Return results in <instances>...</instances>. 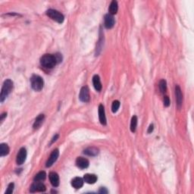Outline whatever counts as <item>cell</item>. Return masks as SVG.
<instances>
[{
  "mask_svg": "<svg viewBox=\"0 0 194 194\" xmlns=\"http://www.w3.org/2000/svg\"><path fill=\"white\" fill-rule=\"evenodd\" d=\"M46 186L42 182L35 181L31 186V192H44L46 190Z\"/></svg>",
  "mask_w": 194,
  "mask_h": 194,
  "instance_id": "7",
  "label": "cell"
},
{
  "mask_svg": "<svg viewBox=\"0 0 194 194\" xmlns=\"http://www.w3.org/2000/svg\"><path fill=\"white\" fill-rule=\"evenodd\" d=\"M84 179H82L81 177H74L73 180H71V185L73 187H74L75 189H80L84 185Z\"/></svg>",
  "mask_w": 194,
  "mask_h": 194,
  "instance_id": "15",
  "label": "cell"
},
{
  "mask_svg": "<svg viewBox=\"0 0 194 194\" xmlns=\"http://www.w3.org/2000/svg\"><path fill=\"white\" fill-rule=\"evenodd\" d=\"M58 63L56 56L55 55H50V54H46L40 58V64L43 67L46 68L51 69L55 67Z\"/></svg>",
  "mask_w": 194,
  "mask_h": 194,
  "instance_id": "1",
  "label": "cell"
},
{
  "mask_svg": "<svg viewBox=\"0 0 194 194\" xmlns=\"http://www.w3.org/2000/svg\"><path fill=\"white\" fill-rule=\"evenodd\" d=\"M118 2L114 0L111 2L110 5H109V14L113 15H115L117 12H118Z\"/></svg>",
  "mask_w": 194,
  "mask_h": 194,
  "instance_id": "18",
  "label": "cell"
},
{
  "mask_svg": "<svg viewBox=\"0 0 194 194\" xmlns=\"http://www.w3.org/2000/svg\"><path fill=\"white\" fill-rule=\"evenodd\" d=\"M136 126H137V117L133 116L131 118V122H130V130L131 132L134 133L136 131Z\"/></svg>",
  "mask_w": 194,
  "mask_h": 194,
  "instance_id": "22",
  "label": "cell"
},
{
  "mask_svg": "<svg viewBox=\"0 0 194 194\" xmlns=\"http://www.w3.org/2000/svg\"><path fill=\"white\" fill-rule=\"evenodd\" d=\"M46 177V172H45V171H40V172H39L38 174H36L34 180V181L41 182V181H43V180H45Z\"/></svg>",
  "mask_w": 194,
  "mask_h": 194,
  "instance_id": "21",
  "label": "cell"
},
{
  "mask_svg": "<svg viewBox=\"0 0 194 194\" xmlns=\"http://www.w3.org/2000/svg\"><path fill=\"white\" fill-rule=\"evenodd\" d=\"M76 164L77 166L81 168V169H85V168H87L89 167L90 162H89L88 159H85V158L78 157L76 160Z\"/></svg>",
  "mask_w": 194,
  "mask_h": 194,
  "instance_id": "11",
  "label": "cell"
},
{
  "mask_svg": "<svg viewBox=\"0 0 194 194\" xmlns=\"http://www.w3.org/2000/svg\"><path fill=\"white\" fill-rule=\"evenodd\" d=\"M27 158V150L25 148H21L19 150L18 153L17 155V159H16V162L18 165H21L25 162Z\"/></svg>",
  "mask_w": 194,
  "mask_h": 194,
  "instance_id": "8",
  "label": "cell"
},
{
  "mask_svg": "<svg viewBox=\"0 0 194 194\" xmlns=\"http://www.w3.org/2000/svg\"><path fill=\"white\" fill-rule=\"evenodd\" d=\"M120 107V102L118 100H115V101L112 103V111L113 113H115V112H118V109Z\"/></svg>",
  "mask_w": 194,
  "mask_h": 194,
  "instance_id": "24",
  "label": "cell"
},
{
  "mask_svg": "<svg viewBox=\"0 0 194 194\" xmlns=\"http://www.w3.org/2000/svg\"><path fill=\"white\" fill-rule=\"evenodd\" d=\"M46 15L50 18L52 20L55 21L58 23L61 24L63 23L64 20V17L61 13H60L59 12L56 11L54 9H49L46 12Z\"/></svg>",
  "mask_w": 194,
  "mask_h": 194,
  "instance_id": "4",
  "label": "cell"
},
{
  "mask_svg": "<svg viewBox=\"0 0 194 194\" xmlns=\"http://www.w3.org/2000/svg\"><path fill=\"white\" fill-rule=\"evenodd\" d=\"M99 192L100 193H108V190L106 189V188L105 187H101L99 190Z\"/></svg>",
  "mask_w": 194,
  "mask_h": 194,
  "instance_id": "27",
  "label": "cell"
},
{
  "mask_svg": "<svg viewBox=\"0 0 194 194\" xmlns=\"http://www.w3.org/2000/svg\"><path fill=\"white\" fill-rule=\"evenodd\" d=\"M7 116V113H3L1 115V121H2L4 120V118Z\"/></svg>",
  "mask_w": 194,
  "mask_h": 194,
  "instance_id": "30",
  "label": "cell"
},
{
  "mask_svg": "<svg viewBox=\"0 0 194 194\" xmlns=\"http://www.w3.org/2000/svg\"><path fill=\"white\" fill-rule=\"evenodd\" d=\"M13 90V82L10 79L6 80L4 81L3 85H2V90H1V94H0V100L1 102H3L6 99L7 96L12 93Z\"/></svg>",
  "mask_w": 194,
  "mask_h": 194,
  "instance_id": "2",
  "label": "cell"
},
{
  "mask_svg": "<svg viewBox=\"0 0 194 194\" xmlns=\"http://www.w3.org/2000/svg\"><path fill=\"white\" fill-rule=\"evenodd\" d=\"M58 135L56 134L55 136H54L53 138H52V140L51 141V143H53L54 142H55V141L57 140V139H58Z\"/></svg>",
  "mask_w": 194,
  "mask_h": 194,
  "instance_id": "29",
  "label": "cell"
},
{
  "mask_svg": "<svg viewBox=\"0 0 194 194\" xmlns=\"http://www.w3.org/2000/svg\"><path fill=\"white\" fill-rule=\"evenodd\" d=\"M153 130H154V125H153V124H150V127H149L148 130H147V133H152V132L153 131Z\"/></svg>",
  "mask_w": 194,
  "mask_h": 194,
  "instance_id": "28",
  "label": "cell"
},
{
  "mask_svg": "<svg viewBox=\"0 0 194 194\" xmlns=\"http://www.w3.org/2000/svg\"><path fill=\"white\" fill-rule=\"evenodd\" d=\"M175 95H176V100H177V107L180 109L183 104V94H182L181 90L179 86L175 87Z\"/></svg>",
  "mask_w": 194,
  "mask_h": 194,
  "instance_id": "10",
  "label": "cell"
},
{
  "mask_svg": "<svg viewBox=\"0 0 194 194\" xmlns=\"http://www.w3.org/2000/svg\"><path fill=\"white\" fill-rule=\"evenodd\" d=\"M44 118H45V116H44V115H43V114L38 115V117L36 118L35 121H34V126H33V127H34V129L40 128V127L42 126V124H43V121H44Z\"/></svg>",
  "mask_w": 194,
  "mask_h": 194,
  "instance_id": "17",
  "label": "cell"
},
{
  "mask_svg": "<svg viewBox=\"0 0 194 194\" xmlns=\"http://www.w3.org/2000/svg\"><path fill=\"white\" fill-rule=\"evenodd\" d=\"M58 156H59V151H58V149H55V150H54L53 151H52V153H51L49 159H48L47 162H46V166L47 167V168H49V167L52 166V165L57 161Z\"/></svg>",
  "mask_w": 194,
  "mask_h": 194,
  "instance_id": "6",
  "label": "cell"
},
{
  "mask_svg": "<svg viewBox=\"0 0 194 194\" xmlns=\"http://www.w3.org/2000/svg\"><path fill=\"white\" fill-rule=\"evenodd\" d=\"M159 89H160V91L162 92V93H165L167 90V83L165 80H162V81L159 82Z\"/></svg>",
  "mask_w": 194,
  "mask_h": 194,
  "instance_id": "23",
  "label": "cell"
},
{
  "mask_svg": "<svg viewBox=\"0 0 194 194\" xmlns=\"http://www.w3.org/2000/svg\"><path fill=\"white\" fill-rule=\"evenodd\" d=\"M15 184L14 183H11L8 184V188H7V190L5 191V194H11L13 192V190H14Z\"/></svg>",
  "mask_w": 194,
  "mask_h": 194,
  "instance_id": "25",
  "label": "cell"
},
{
  "mask_svg": "<svg viewBox=\"0 0 194 194\" xmlns=\"http://www.w3.org/2000/svg\"><path fill=\"white\" fill-rule=\"evenodd\" d=\"M9 153V147L6 143H2L0 145V156H5Z\"/></svg>",
  "mask_w": 194,
  "mask_h": 194,
  "instance_id": "20",
  "label": "cell"
},
{
  "mask_svg": "<svg viewBox=\"0 0 194 194\" xmlns=\"http://www.w3.org/2000/svg\"><path fill=\"white\" fill-rule=\"evenodd\" d=\"M104 25L107 29H111L115 25V18L113 15L110 14H107L105 15L104 18Z\"/></svg>",
  "mask_w": 194,
  "mask_h": 194,
  "instance_id": "9",
  "label": "cell"
},
{
  "mask_svg": "<svg viewBox=\"0 0 194 194\" xmlns=\"http://www.w3.org/2000/svg\"><path fill=\"white\" fill-rule=\"evenodd\" d=\"M84 153L89 156H96L98 155L99 150L96 149V147H90V148L86 149L84 151Z\"/></svg>",
  "mask_w": 194,
  "mask_h": 194,
  "instance_id": "19",
  "label": "cell"
},
{
  "mask_svg": "<svg viewBox=\"0 0 194 194\" xmlns=\"http://www.w3.org/2000/svg\"><path fill=\"white\" fill-rule=\"evenodd\" d=\"M84 180L89 184H93L97 180V176L93 174H87L84 176Z\"/></svg>",
  "mask_w": 194,
  "mask_h": 194,
  "instance_id": "14",
  "label": "cell"
},
{
  "mask_svg": "<svg viewBox=\"0 0 194 194\" xmlns=\"http://www.w3.org/2000/svg\"><path fill=\"white\" fill-rule=\"evenodd\" d=\"M31 84L33 90L39 92L43 90V86H44V81L40 76L34 74L31 78Z\"/></svg>",
  "mask_w": 194,
  "mask_h": 194,
  "instance_id": "3",
  "label": "cell"
},
{
  "mask_svg": "<svg viewBox=\"0 0 194 194\" xmlns=\"http://www.w3.org/2000/svg\"><path fill=\"white\" fill-rule=\"evenodd\" d=\"M93 86H94L95 89L97 91H100L102 90V84L101 81H100V76L97 74L94 75L93 77Z\"/></svg>",
  "mask_w": 194,
  "mask_h": 194,
  "instance_id": "16",
  "label": "cell"
},
{
  "mask_svg": "<svg viewBox=\"0 0 194 194\" xmlns=\"http://www.w3.org/2000/svg\"><path fill=\"white\" fill-rule=\"evenodd\" d=\"M164 106L165 107H168L170 106V99L168 96H165L164 97Z\"/></svg>",
  "mask_w": 194,
  "mask_h": 194,
  "instance_id": "26",
  "label": "cell"
},
{
  "mask_svg": "<svg viewBox=\"0 0 194 194\" xmlns=\"http://www.w3.org/2000/svg\"><path fill=\"white\" fill-rule=\"evenodd\" d=\"M79 99L81 102L87 103L90 101V90L87 87H83L80 92Z\"/></svg>",
  "mask_w": 194,
  "mask_h": 194,
  "instance_id": "5",
  "label": "cell"
},
{
  "mask_svg": "<svg viewBox=\"0 0 194 194\" xmlns=\"http://www.w3.org/2000/svg\"><path fill=\"white\" fill-rule=\"evenodd\" d=\"M49 177L51 183L54 187H57L59 185V177H58V174L57 173L51 172L49 174Z\"/></svg>",
  "mask_w": 194,
  "mask_h": 194,
  "instance_id": "13",
  "label": "cell"
},
{
  "mask_svg": "<svg viewBox=\"0 0 194 194\" xmlns=\"http://www.w3.org/2000/svg\"><path fill=\"white\" fill-rule=\"evenodd\" d=\"M99 118H100V121L103 125L106 124V112H105V108L103 105L100 104L99 106Z\"/></svg>",
  "mask_w": 194,
  "mask_h": 194,
  "instance_id": "12",
  "label": "cell"
}]
</instances>
